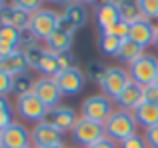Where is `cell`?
Listing matches in <instances>:
<instances>
[{
    "label": "cell",
    "mask_w": 158,
    "mask_h": 148,
    "mask_svg": "<svg viewBox=\"0 0 158 148\" xmlns=\"http://www.w3.org/2000/svg\"><path fill=\"white\" fill-rule=\"evenodd\" d=\"M94 18H96V26L100 30H106L112 24H116L120 20V10H118V2H100L96 4L94 10Z\"/></svg>",
    "instance_id": "15"
},
{
    "label": "cell",
    "mask_w": 158,
    "mask_h": 148,
    "mask_svg": "<svg viewBox=\"0 0 158 148\" xmlns=\"http://www.w3.org/2000/svg\"><path fill=\"white\" fill-rule=\"evenodd\" d=\"M144 102H150V104H158V86H146L144 88Z\"/></svg>",
    "instance_id": "39"
},
{
    "label": "cell",
    "mask_w": 158,
    "mask_h": 148,
    "mask_svg": "<svg viewBox=\"0 0 158 148\" xmlns=\"http://www.w3.org/2000/svg\"><path fill=\"white\" fill-rule=\"evenodd\" d=\"M6 6H8V4H6V2H2V0H0V12H2V10H4V8H6Z\"/></svg>",
    "instance_id": "44"
},
{
    "label": "cell",
    "mask_w": 158,
    "mask_h": 148,
    "mask_svg": "<svg viewBox=\"0 0 158 148\" xmlns=\"http://www.w3.org/2000/svg\"><path fill=\"white\" fill-rule=\"evenodd\" d=\"M154 84H156V86H158V76H156V80H154Z\"/></svg>",
    "instance_id": "46"
},
{
    "label": "cell",
    "mask_w": 158,
    "mask_h": 148,
    "mask_svg": "<svg viewBox=\"0 0 158 148\" xmlns=\"http://www.w3.org/2000/svg\"><path fill=\"white\" fill-rule=\"evenodd\" d=\"M132 114H134L138 126H142L144 130L152 128V126H158V104L144 102V104H140Z\"/></svg>",
    "instance_id": "19"
},
{
    "label": "cell",
    "mask_w": 158,
    "mask_h": 148,
    "mask_svg": "<svg viewBox=\"0 0 158 148\" xmlns=\"http://www.w3.org/2000/svg\"><path fill=\"white\" fill-rule=\"evenodd\" d=\"M142 18L146 20H158V0H138Z\"/></svg>",
    "instance_id": "30"
},
{
    "label": "cell",
    "mask_w": 158,
    "mask_h": 148,
    "mask_svg": "<svg viewBox=\"0 0 158 148\" xmlns=\"http://www.w3.org/2000/svg\"><path fill=\"white\" fill-rule=\"evenodd\" d=\"M14 116H16V108L8 96H0V130L8 128L10 124H14Z\"/></svg>",
    "instance_id": "25"
},
{
    "label": "cell",
    "mask_w": 158,
    "mask_h": 148,
    "mask_svg": "<svg viewBox=\"0 0 158 148\" xmlns=\"http://www.w3.org/2000/svg\"><path fill=\"white\" fill-rule=\"evenodd\" d=\"M154 46L158 48V26H156V36H154Z\"/></svg>",
    "instance_id": "43"
},
{
    "label": "cell",
    "mask_w": 158,
    "mask_h": 148,
    "mask_svg": "<svg viewBox=\"0 0 158 148\" xmlns=\"http://www.w3.org/2000/svg\"><path fill=\"white\" fill-rule=\"evenodd\" d=\"M72 44H74V36L58 28L50 38L44 42V48L54 52V54H62V52H70L72 50Z\"/></svg>",
    "instance_id": "18"
},
{
    "label": "cell",
    "mask_w": 158,
    "mask_h": 148,
    "mask_svg": "<svg viewBox=\"0 0 158 148\" xmlns=\"http://www.w3.org/2000/svg\"><path fill=\"white\" fill-rule=\"evenodd\" d=\"M80 120V116H78V112L72 108V106H56V108H50L46 112V116H44L42 124H48L52 126V128L60 130L62 134L66 132H72V128L76 126V122Z\"/></svg>",
    "instance_id": "6"
},
{
    "label": "cell",
    "mask_w": 158,
    "mask_h": 148,
    "mask_svg": "<svg viewBox=\"0 0 158 148\" xmlns=\"http://www.w3.org/2000/svg\"><path fill=\"white\" fill-rule=\"evenodd\" d=\"M62 14L76 28L86 26V22H88V6L84 2H68L64 6V10H62Z\"/></svg>",
    "instance_id": "20"
},
{
    "label": "cell",
    "mask_w": 158,
    "mask_h": 148,
    "mask_svg": "<svg viewBox=\"0 0 158 148\" xmlns=\"http://www.w3.org/2000/svg\"><path fill=\"white\" fill-rule=\"evenodd\" d=\"M120 148H148V142L144 136H140V134H136V136L128 138V140H124Z\"/></svg>",
    "instance_id": "36"
},
{
    "label": "cell",
    "mask_w": 158,
    "mask_h": 148,
    "mask_svg": "<svg viewBox=\"0 0 158 148\" xmlns=\"http://www.w3.org/2000/svg\"><path fill=\"white\" fill-rule=\"evenodd\" d=\"M130 82H132V78H130V72H128L126 68H122V66H110L100 88H102V94H106L108 98H112V100L116 102V98L122 94V90L126 88Z\"/></svg>",
    "instance_id": "8"
},
{
    "label": "cell",
    "mask_w": 158,
    "mask_h": 148,
    "mask_svg": "<svg viewBox=\"0 0 158 148\" xmlns=\"http://www.w3.org/2000/svg\"><path fill=\"white\" fill-rule=\"evenodd\" d=\"M100 34H110V36H116L118 40H128V38H130V24L124 22V20L120 18L118 22L112 24L110 28H106V30H100Z\"/></svg>",
    "instance_id": "29"
},
{
    "label": "cell",
    "mask_w": 158,
    "mask_h": 148,
    "mask_svg": "<svg viewBox=\"0 0 158 148\" xmlns=\"http://www.w3.org/2000/svg\"><path fill=\"white\" fill-rule=\"evenodd\" d=\"M154 36H156V26L152 24V20L140 18L138 22L130 24V40L140 44L144 50L148 46H154Z\"/></svg>",
    "instance_id": "12"
},
{
    "label": "cell",
    "mask_w": 158,
    "mask_h": 148,
    "mask_svg": "<svg viewBox=\"0 0 158 148\" xmlns=\"http://www.w3.org/2000/svg\"><path fill=\"white\" fill-rule=\"evenodd\" d=\"M108 68L110 66H106L104 62H98V60H92V62L86 66V78H88L90 82H94V84H98V86H102V82H104V78H106V72H108Z\"/></svg>",
    "instance_id": "26"
},
{
    "label": "cell",
    "mask_w": 158,
    "mask_h": 148,
    "mask_svg": "<svg viewBox=\"0 0 158 148\" xmlns=\"http://www.w3.org/2000/svg\"><path fill=\"white\" fill-rule=\"evenodd\" d=\"M28 70H30V66H28L22 50H18L12 56H6V58H0V72H6L10 76H20V74H26Z\"/></svg>",
    "instance_id": "17"
},
{
    "label": "cell",
    "mask_w": 158,
    "mask_h": 148,
    "mask_svg": "<svg viewBox=\"0 0 158 148\" xmlns=\"http://www.w3.org/2000/svg\"><path fill=\"white\" fill-rule=\"evenodd\" d=\"M22 52H24V58H26L30 70H36L38 64H40V60H42V56L46 54V48H44L42 44H34V46L26 48V50H22Z\"/></svg>",
    "instance_id": "28"
},
{
    "label": "cell",
    "mask_w": 158,
    "mask_h": 148,
    "mask_svg": "<svg viewBox=\"0 0 158 148\" xmlns=\"http://www.w3.org/2000/svg\"><path fill=\"white\" fill-rule=\"evenodd\" d=\"M18 50H20L18 44H12V42H8V40H0V58L12 56V54H16Z\"/></svg>",
    "instance_id": "37"
},
{
    "label": "cell",
    "mask_w": 158,
    "mask_h": 148,
    "mask_svg": "<svg viewBox=\"0 0 158 148\" xmlns=\"http://www.w3.org/2000/svg\"><path fill=\"white\" fill-rule=\"evenodd\" d=\"M58 56V64H60V70H70V68H76V56L70 52H62V54H56Z\"/></svg>",
    "instance_id": "34"
},
{
    "label": "cell",
    "mask_w": 158,
    "mask_h": 148,
    "mask_svg": "<svg viewBox=\"0 0 158 148\" xmlns=\"http://www.w3.org/2000/svg\"><path fill=\"white\" fill-rule=\"evenodd\" d=\"M0 148H2V146H0Z\"/></svg>",
    "instance_id": "48"
},
{
    "label": "cell",
    "mask_w": 158,
    "mask_h": 148,
    "mask_svg": "<svg viewBox=\"0 0 158 148\" xmlns=\"http://www.w3.org/2000/svg\"><path fill=\"white\" fill-rule=\"evenodd\" d=\"M14 4L28 14H36L38 10H42V2H38V0H14Z\"/></svg>",
    "instance_id": "33"
},
{
    "label": "cell",
    "mask_w": 158,
    "mask_h": 148,
    "mask_svg": "<svg viewBox=\"0 0 158 148\" xmlns=\"http://www.w3.org/2000/svg\"><path fill=\"white\" fill-rule=\"evenodd\" d=\"M58 28H60V30H64V32H68V34H72V36L76 34V30H78V28L74 26V24L70 22V20L66 18L62 12H60V20H58Z\"/></svg>",
    "instance_id": "40"
},
{
    "label": "cell",
    "mask_w": 158,
    "mask_h": 148,
    "mask_svg": "<svg viewBox=\"0 0 158 148\" xmlns=\"http://www.w3.org/2000/svg\"><path fill=\"white\" fill-rule=\"evenodd\" d=\"M90 148H120V146L116 144L114 140H110V138H102L100 142H96V144H92Z\"/></svg>",
    "instance_id": "41"
},
{
    "label": "cell",
    "mask_w": 158,
    "mask_h": 148,
    "mask_svg": "<svg viewBox=\"0 0 158 148\" xmlns=\"http://www.w3.org/2000/svg\"><path fill=\"white\" fill-rule=\"evenodd\" d=\"M34 86H36V80L30 76V74H20V76H14V92L16 98H22L26 94H32L34 92Z\"/></svg>",
    "instance_id": "24"
},
{
    "label": "cell",
    "mask_w": 158,
    "mask_h": 148,
    "mask_svg": "<svg viewBox=\"0 0 158 148\" xmlns=\"http://www.w3.org/2000/svg\"><path fill=\"white\" fill-rule=\"evenodd\" d=\"M58 20H60V14L52 8H42L36 14H32L30 18V30L34 32V36L42 42H46L48 38L58 30Z\"/></svg>",
    "instance_id": "4"
},
{
    "label": "cell",
    "mask_w": 158,
    "mask_h": 148,
    "mask_svg": "<svg viewBox=\"0 0 158 148\" xmlns=\"http://www.w3.org/2000/svg\"><path fill=\"white\" fill-rule=\"evenodd\" d=\"M122 42H124V40H118L116 36L100 34V50L104 52L106 56H116V58H118V52H120Z\"/></svg>",
    "instance_id": "27"
},
{
    "label": "cell",
    "mask_w": 158,
    "mask_h": 148,
    "mask_svg": "<svg viewBox=\"0 0 158 148\" xmlns=\"http://www.w3.org/2000/svg\"><path fill=\"white\" fill-rule=\"evenodd\" d=\"M112 114H114V100L108 98L106 94L98 92V94H92V96L82 100V106H80L82 118H88V120L104 126Z\"/></svg>",
    "instance_id": "2"
},
{
    "label": "cell",
    "mask_w": 158,
    "mask_h": 148,
    "mask_svg": "<svg viewBox=\"0 0 158 148\" xmlns=\"http://www.w3.org/2000/svg\"><path fill=\"white\" fill-rule=\"evenodd\" d=\"M34 94L40 98V102H42L48 110L60 106V100H62V96H64V94L60 92V88H58L56 80H54V78H48V76L36 78Z\"/></svg>",
    "instance_id": "11"
},
{
    "label": "cell",
    "mask_w": 158,
    "mask_h": 148,
    "mask_svg": "<svg viewBox=\"0 0 158 148\" xmlns=\"http://www.w3.org/2000/svg\"><path fill=\"white\" fill-rule=\"evenodd\" d=\"M0 40H8L12 44H18L20 40V30L18 28H12V26H4L0 30Z\"/></svg>",
    "instance_id": "35"
},
{
    "label": "cell",
    "mask_w": 158,
    "mask_h": 148,
    "mask_svg": "<svg viewBox=\"0 0 158 148\" xmlns=\"http://www.w3.org/2000/svg\"><path fill=\"white\" fill-rule=\"evenodd\" d=\"M66 148H78V146H66Z\"/></svg>",
    "instance_id": "47"
},
{
    "label": "cell",
    "mask_w": 158,
    "mask_h": 148,
    "mask_svg": "<svg viewBox=\"0 0 158 148\" xmlns=\"http://www.w3.org/2000/svg\"><path fill=\"white\" fill-rule=\"evenodd\" d=\"M36 42H38V38L34 36V32H32L30 28L20 30V40H18V48H20V50H26V48L34 46Z\"/></svg>",
    "instance_id": "31"
},
{
    "label": "cell",
    "mask_w": 158,
    "mask_h": 148,
    "mask_svg": "<svg viewBox=\"0 0 158 148\" xmlns=\"http://www.w3.org/2000/svg\"><path fill=\"white\" fill-rule=\"evenodd\" d=\"M64 134L60 130L52 128L48 124H34L32 128V142H34V148H42V146H52V144H64Z\"/></svg>",
    "instance_id": "14"
},
{
    "label": "cell",
    "mask_w": 158,
    "mask_h": 148,
    "mask_svg": "<svg viewBox=\"0 0 158 148\" xmlns=\"http://www.w3.org/2000/svg\"><path fill=\"white\" fill-rule=\"evenodd\" d=\"M144 138L148 142V148H158V126L144 130Z\"/></svg>",
    "instance_id": "38"
},
{
    "label": "cell",
    "mask_w": 158,
    "mask_h": 148,
    "mask_svg": "<svg viewBox=\"0 0 158 148\" xmlns=\"http://www.w3.org/2000/svg\"><path fill=\"white\" fill-rule=\"evenodd\" d=\"M120 110H128V112H134L140 104H144V88L138 86L136 82H130L126 88L122 90L118 98L114 102Z\"/></svg>",
    "instance_id": "13"
},
{
    "label": "cell",
    "mask_w": 158,
    "mask_h": 148,
    "mask_svg": "<svg viewBox=\"0 0 158 148\" xmlns=\"http://www.w3.org/2000/svg\"><path fill=\"white\" fill-rule=\"evenodd\" d=\"M0 146H2V130H0Z\"/></svg>",
    "instance_id": "45"
},
{
    "label": "cell",
    "mask_w": 158,
    "mask_h": 148,
    "mask_svg": "<svg viewBox=\"0 0 158 148\" xmlns=\"http://www.w3.org/2000/svg\"><path fill=\"white\" fill-rule=\"evenodd\" d=\"M118 10H120V18L128 24H134L142 18V12H140L138 2L134 0H120L118 2Z\"/></svg>",
    "instance_id": "22"
},
{
    "label": "cell",
    "mask_w": 158,
    "mask_h": 148,
    "mask_svg": "<svg viewBox=\"0 0 158 148\" xmlns=\"http://www.w3.org/2000/svg\"><path fill=\"white\" fill-rule=\"evenodd\" d=\"M102 138H106L104 134V126L96 124V122L88 120V118H82L76 122V126L72 128V140L78 148H90L92 144L100 142Z\"/></svg>",
    "instance_id": "3"
},
{
    "label": "cell",
    "mask_w": 158,
    "mask_h": 148,
    "mask_svg": "<svg viewBox=\"0 0 158 148\" xmlns=\"http://www.w3.org/2000/svg\"><path fill=\"white\" fill-rule=\"evenodd\" d=\"M128 72H130L132 82H136L138 86H142V88L152 86L158 76V58L154 54H144L132 66H128Z\"/></svg>",
    "instance_id": "5"
},
{
    "label": "cell",
    "mask_w": 158,
    "mask_h": 148,
    "mask_svg": "<svg viewBox=\"0 0 158 148\" xmlns=\"http://www.w3.org/2000/svg\"><path fill=\"white\" fill-rule=\"evenodd\" d=\"M14 92V76L0 72V96H8Z\"/></svg>",
    "instance_id": "32"
},
{
    "label": "cell",
    "mask_w": 158,
    "mask_h": 148,
    "mask_svg": "<svg viewBox=\"0 0 158 148\" xmlns=\"http://www.w3.org/2000/svg\"><path fill=\"white\" fill-rule=\"evenodd\" d=\"M2 148H34L32 130L22 122H14L2 130Z\"/></svg>",
    "instance_id": "10"
},
{
    "label": "cell",
    "mask_w": 158,
    "mask_h": 148,
    "mask_svg": "<svg viewBox=\"0 0 158 148\" xmlns=\"http://www.w3.org/2000/svg\"><path fill=\"white\" fill-rule=\"evenodd\" d=\"M14 108H16V114H18L24 122H34V124H40V122L44 120V116H46V112H48V108L40 102V98L36 96L34 92L26 94V96H22V98H16Z\"/></svg>",
    "instance_id": "7"
},
{
    "label": "cell",
    "mask_w": 158,
    "mask_h": 148,
    "mask_svg": "<svg viewBox=\"0 0 158 148\" xmlns=\"http://www.w3.org/2000/svg\"><path fill=\"white\" fill-rule=\"evenodd\" d=\"M54 80L64 96H78L86 86V74L76 66L70 70H60L54 76Z\"/></svg>",
    "instance_id": "9"
},
{
    "label": "cell",
    "mask_w": 158,
    "mask_h": 148,
    "mask_svg": "<svg viewBox=\"0 0 158 148\" xmlns=\"http://www.w3.org/2000/svg\"><path fill=\"white\" fill-rule=\"evenodd\" d=\"M42 148H66L64 144H52V146H42Z\"/></svg>",
    "instance_id": "42"
},
{
    "label": "cell",
    "mask_w": 158,
    "mask_h": 148,
    "mask_svg": "<svg viewBox=\"0 0 158 148\" xmlns=\"http://www.w3.org/2000/svg\"><path fill=\"white\" fill-rule=\"evenodd\" d=\"M104 134H106V138L114 140L116 144H122L124 140L136 136L138 134V122H136L134 114L128 112V110L116 108L114 114L104 124Z\"/></svg>",
    "instance_id": "1"
},
{
    "label": "cell",
    "mask_w": 158,
    "mask_h": 148,
    "mask_svg": "<svg viewBox=\"0 0 158 148\" xmlns=\"http://www.w3.org/2000/svg\"><path fill=\"white\" fill-rule=\"evenodd\" d=\"M0 18H2L4 26H12V28H18V30H24V28L30 26L32 14L20 10L14 2H8V6L0 12Z\"/></svg>",
    "instance_id": "16"
},
{
    "label": "cell",
    "mask_w": 158,
    "mask_h": 148,
    "mask_svg": "<svg viewBox=\"0 0 158 148\" xmlns=\"http://www.w3.org/2000/svg\"><path fill=\"white\" fill-rule=\"evenodd\" d=\"M146 54L144 52V48L140 46V44H136L134 40H124L122 46H120V52H118V60L120 62H124L126 66H132V64L136 62V60H140L142 56Z\"/></svg>",
    "instance_id": "21"
},
{
    "label": "cell",
    "mask_w": 158,
    "mask_h": 148,
    "mask_svg": "<svg viewBox=\"0 0 158 148\" xmlns=\"http://www.w3.org/2000/svg\"><path fill=\"white\" fill-rule=\"evenodd\" d=\"M36 72H40L42 76H48V78H54L58 72H60V64H58V56L54 54V52L46 50V54L42 56V60H40L38 68H36Z\"/></svg>",
    "instance_id": "23"
}]
</instances>
